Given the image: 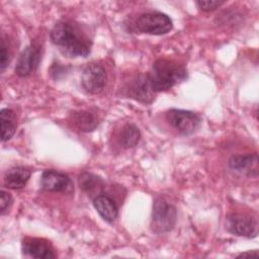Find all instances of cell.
<instances>
[{"instance_id":"1","label":"cell","mask_w":259,"mask_h":259,"mask_svg":"<svg viewBox=\"0 0 259 259\" xmlns=\"http://www.w3.org/2000/svg\"><path fill=\"white\" fill-rule=\"evenodd\" d=\"M187 76L185 67L174 60L158 59L148 74L150 86L154 92L166 91L183 81Z\"/></svg>"},{"instance_id":"2","label":"cell","mask_w":259,"mask_h":259,"mask_svg":"<svg viewBox=\"0 0 259 259\" xmlns=\"http://www.w3.org/2000/svg\"><path fill=\"white\" fill-rule=\"evenodd\" d=\"M51 39L71 57H86L90 53L88 41L81 37L69 22H59L51 30Z\"/></svg>"},{"instance_id":"3","label":"cell","mask_w":259,"mask_h":259,"mask_svg":"<svg viewBox=\"0 0 259 259\" xmlns=\"http://www.w3.org/2000/svg\"><path fill=\"white\" fill-rule=\"evenodd\" d=\"M176 219L177 211L175 206L164 197H157L153 203L152 230L157 234L169 232L175 226Z\"/></svg>"},{"instance_id":"4","label":"cell","mask_w":259,"mask_h":259,"mask_svg":"<svg viewBox=\"0 0 259 259\" xmlns=\"http://www.w3.org/2000/svg\"><path fill=\"white\" fill-rule=\"evenodd\" d=\"M136 29L140 32L161 35L169 32L172 27V20L170 17L159 11H150L142 13L135 22Z\"/></svg>"},{"instance_id":"5","label":"cell","mask_w":259,"mask_h":259,"mask_svg":"<svg viewBox=\"0 0 259 259\" xmlns=\"http://www.w3.org/2000/svg\"><path fill=\"white\" fill-rule=\"evenodd\" d=\"M167 121L181 135L189 136L193 134L200 123V117L189 110L170 109L166 112Z\"/></svg>"},{"instance_id":"6","label":"cell","mask_w":259,"mask_h":259,"mask_svg":"<svg viewBox=\"0 0 259 259\" xmlns=\"http://www.w3.org/2000/svg\"><path fill=\"white\" fill-rule=\"evenodd\" d=\"M229 233L246 238H254L258 234V223L255 218L241 213H230L226 219Z\"/></svg>"},{"instance_id":"7","label":"cell","mask_w":259,"mask_h":259,"mask_svg":"<svg viewBox=\"0 0 259 259\" xmlns=\"http://www.w3.org/2000/svg\"><path fill=\"white\" fill-rule=\"evenodd\" d=\"M81 83L83 88L90 94L100 93L106 84V73L99 64L88 65L82 73Z\"/></svg>"},{"instance_id":"8","label":"cell","mask_w":259,"mask_h":259,"mask_svg":"<svg viewBox=\"0 0 259 259\" xmlns=\"http://www.w3.org/2000/svg\"><path fill=\"white\" fill-rule=\"evenodd\" d=\"M124 90L126 96L143 103H150L154 98V91L150 86L148 75L140 74L136 76L125 86Z\"/></svg>"},{"instance_id":"9","label":"cell","mask_w":259,"mask_h":259,"mask_svg":"<svg viewBox=\"0 0 259 259\" xmlns=\"http://www.w3.org/2000/svg\"><path fill=\"white\" fill-rule=\"evenodd\" d=\"M39 61V48L35 45H30L26 47L20 54L15 66V73L20 77H26L36 70Z\"/></svg>"},{"instance_id":"10","label":"cell","mask_w":259,"mask_h":259,"mask_svg":"<svg viewBox=\"0 0 259 259\" xmlns=\"http://www.w3.org/2000/svg\"><path fill=\"white\" fill-rule=\"evenodd\" d=\"M21 250L23 255L36 259L55 258L56 254L51 244L39 238H25L22 240Z\"/></svg>"},{"instance_id":"11","label":"cell","mask_w":259,"mask_h":259,"mask_svg":"<svg viewBox=\"0 0 259 259\" xmlns=\"http://www.w3.org/2000/svg\"><path fill=\"white\" fill-rule=\"evenodd\" d=\"M229 167L239 173L249 176H257L258 173V156L256 153L247 155L233 156L229 159Z\"/></svg>"},{"instance_id":"12","label":"cell","mask_w":259,"mask_h":259,"mask_svg":"<svg viewBox=\"0 0 259 259\" xmlns=\"http://www.w3.org/2000/svg\"><path fill=\"white\" fill-rule=\"evenodd\" d=\"M40 185L47 191L60 192L67 189L70 185V178L56 170H46L40 178Z\"/></svg>"},{"instance_id":"13","label":"cell","mask_w":259,"mask_h":259,"mask_svg":"<svg viewBox=\"0 0 259 259\" xmlns=\"http://www.w3.org/2000/svg\"><path fill=\"white\" fill-rule=\"evenodd\" d=\"M93 205L97 212L100 214V217L108 222L112 223L118 214V208L114 200L105 194L97 195L93 199Z\"/></svg>"},{"instance_id":"14","label":"cell","mask_w":259,"mask_h":259,"mask_svg":"<svg viewBox=\"0 0 259 259\" xmlns=\"http://www.w3.org/2000/svg\"><path fill=\"white\" fill-rule=\"evenodd\" d=\"M31 172L23 167H13L6 171L4 175V185L10 189H20L29 180Z\"/></svg>"},{"instance_id":"15","label":"cell","mask_w":259,"mask_h":259,"mask_svg":"<svg viewBox=\"0 0 259 259\" xmlns=\"http://www.w3.org/2000/svg\"><path fill=\"white\" fill-rule=\"evenodd\" d=\"M73 124L83 133L93 132L98 125L97 116L88 110L75 111L72 114Z\"/></svg>"},{"instance_id":"16","label":"cell","mask_w":259,"mask_h":259,"mask_svg":"<svg viewBox=\"0 0 259 259\" xmlns=\"http://www.w3.org/2000/svg\"><path fill=\"white\" fill-rule=\"evenodd\" d=\"M1 121V140L2 142L8 141L12 138L16 131V116L13 110L9 108H3L0 112Z\"/></svg>"},{"instance_id":"17","label":"cell","mask_w":259,"mask_h":259,"mask_svg":"<svg viewBox=\"0 0 259 259\" xmlns=\"http://www.w3.org/2000/svg\"><path fill=\"white\" fill-rule=\"evenodd\" d=\"M140 139L141 133L138 126L134 123L124 124L118 134V143L124 149H130L137 146Z\"/></svg>"},{"instance_id":"18","label":"cell","mask_w":259,"mask_h":259,"mask_svg":"<svg viewBox=\"0 0 259 259\" xmlns=\"http://www.w3.org/2000/svg\"><path fill=\"white\" fill-rule=\"evenodd\" d=\"M102 184V181L97 176L91 174V173H82L79 177V185L80 187L87 192H90L94 190L97 186H100Z\"/></svg>"},{"instance_id":"19","label":"cell","mask_w":259,"mask_h":259,"mask_svg":"<svg viewBox=\"0 0 259 259\" xmlns=\"http://www.w3.org/2000/svg\"><path fill=\"white\" fill-rule=\"evenodd\" d=\"M225 2L224 1H218V0H200V1H196L197 6L205 12H209V11H213L217 8H219L220 6H222Z\"/></svg>"},{"instance_id":"20","label":"cell","mask_w":259,"mask_h":259,"mask_svg":"<svg viewBox=\"0 0 259 259\" xmlns=\"http://www.w3.org/2000/svg\"><path fill=\"white\" fill-rule=\"evenodd\" d=\"M0 57H1L0 70H1V72H3L9 63V52H8V49H7V46H6L4 39H2V41H1V56Z\"/></svg>"},{"instance_id":"21","label":"cell","mask_w":259,"mask_h":259,"mask_svg":"<svg viewBox=\"0 0 259 259\" xmlns=\"http://www.w3.org/2000/svg\"><path fill=\"white\" fill-rule=\"evenodd\" d=\"M0 209L1 212L4 213V211L10 206V204L12 203V197L10 195V193H8L5 190H1V194H0Z\"/></svg>"},{"instance_id":"22","label":"cell","mask_w":259,"mask_h":259,"mask_svg":"<svg viewBox=\"0 0 259 259\" xmlns=\"http://www.w3.org/2000/svg\"><path fill=\"white\" fill-rule=\"evenodd\" d=\"M258 256V252L257 251H249V252H245L242 253L238 256V258H246V257H257Z\"/></svg>"}]
</instances>
